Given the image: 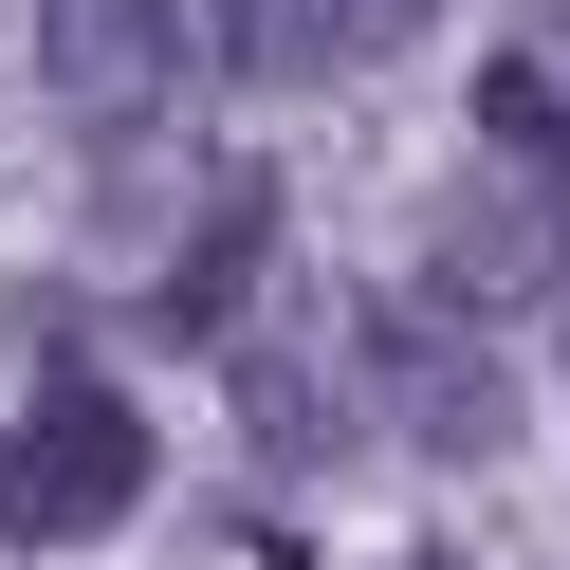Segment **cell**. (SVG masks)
<instances>
[{"instance_id":"3","label":"cell","mask_w":570,"mask_h":570,"mask_svg":"<svg viewBox=\"0 0 570 570\" xmlns=\"http://www.w3.org/2000/svg\"><path fill=\"white\" fill-rule=\"evenodd\" d=\"M129 497H148V423L111 405V386H38V423H19V533H111Z\"/></svg>"},{"instance_id":"5","label":"cell","mask_w":570,"mask_h":570,"mask_svg":"<svg viewBox=\"0 0 570 570\" xmlns=\"http://www.w3.org/2000/svg\"><path fill=\"white\" fill-rule=\"evenodd\" d=\"M442 0H222V56L258 92H313V75H368V56H405Z\"/></svg>"},{"instance_id":"2","label":"cell","mask_w":570,"mask_h":570,"mask_svg":"<svg viewBox=\"0 0 570 570\" xmlns=\"http://www.w3.org/2000/svg\"><path fill=\"white\" fill-rule=\"evenodd\" d=\"M38 75H56V111L148 129V111H185L203 19H185V0H38Z\"/></svg>"},{"instance_id":"9","label":"cell","mask_w":570,"mask_h":570,"mask_svg":"<svg viewBox=\"0 0 570 570\" xmlns=\"http://www.w3.org/2000/svg\"><path fill=\"white\" fill-rule=\"evenodd\" d=\"M0 533H19V442H0Z\"/></svg>"},{"instance_id":"6","label":"cell","mask_w":570,"mask_h":570,"mask_svg":"<svg viewBox=\"0 0 570 570\" xmlns=\"http://www.w3.org/2000/svg\"><path fill=\"white\" fill-rule=\"evenodd\" d=\"M258 258H276V185H222L203 239H185V276H166V332H222V313L258 295Z\"/></svg>"},{"instance_id":"8","label":"cell","mask_w":570,"mask_h":570,"mask_svg":"<svg viewBox=\"0 0 570 570\" xmlns=\"http://www.w3.org/2000/svg\"><path fill=\"white\" fill-rule=\"evenodd\" d=\"M479 129H497L515 185H570V92H552V56H497V75H479Z\"/></svg>"},{"instance_id":"7","label":"cell","mask_w":570,"mask_h":570,"mask_svg":"<svg viewBox=\"0 0 570 570\" xmlns=\"http://www.w3.org/2000/svg\"><path fill=\"white\" fill-rule=\"evenodd\" d=\"M239 423H258V460H332L350 442V386L313 368V350H239Z\"/></svg>"},{"instance_id":"4","label":"cell","mask_w":570,"mask_h":570,"mask_svg":"<svg viewBox=\"0 0 570 570\" xmlns=\"http://www.w3.org/2000/svg\"><path fill=\"white\" fill-rule=\"evenodd\" d=\"M368 405L405 423L423 460H497V423H515V386L479 368V332H442V313H386V332H368Z\"/></svg>"},{"instance_id":"1","label":"cell","mask_w":570,"mask_h":570,"mask_svg":"<svg viewBox=\"0 0 570 570\" xmlns=\"http://www.w3.org/2000/svg\"><path fill=\"white\" fill-rule=\"evenodd\" d=\"M570 295V239H552V185H442V222H423V313L442 332H497V313H552Z\"/></svg>"}]
</instances>
